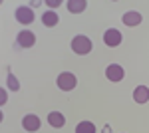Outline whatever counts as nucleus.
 Masks as SVG:
<instances>
[{
  "instance_id": "nucleus-15",
  "label": "nucleus",
  "mask_w": 149,
  "mask_h": 133,
  "mask_svg": "<svg viewBox=\"0 0 149 133\" xmlns=\"http://www.w3.org/2000/svg\"><path fill=\"white\" fill-rule=\"evenodd\" d=\"M44 2H46V6L50 8V10H56L58 6L64 4V0H44Z\"/></svg>"
},
{
  "instance_id": "nucleus-16",
  "label": "nucleus",
  "mask_w": 149,
  "mask_h": 133,
  "mask_svg": "<svg viewBox=\"0 0 149 133\" xmlns=\"http://www.w3.org/2000/svg\"><path fill=\"white\" fill-rule=\"evenodd\" d=\"M4 103H8V91L4 88H0V107H2Z\"/></svg>"
},
{
  "instance_id": "nucleus-4",
  "label": "nucleus",
  "mask_w": 149,
  "mask_h": 133,
  "mask_svg": "<svg viewBox=\"0 0 149 133\" xmlns=\"http://www.w3.org/2000/svg\"><path fill=\"white\" fill-rule=\"evenodd\" d=\"M121 42H123V36H121V32L117 28H107L103 32V44L107 48H117Z\"/></svg>"
},
{
  "instance_id": "nucleus-18",
  "label": "nucleus",
  "mask_w": 149,
  "mask_h": 133,
  "mask_svg": "<svg viewBox=\"0 0 149 133\" xmlns=\"http://www.w3.org/2000/svg\"><path fill=\"white\" fill-rule=\"evenodd\" d=\"M2 119H4V113H2V109H0V123H2Z\"/></svg>"
},
{
  "instance_id": "nucleus-12",
  "label": "nucleus",
  "mask_w": 149,
  "mask_h": 133,
  "mask_svg": "<svg viewBox=\"0 0 149 133\" xmlns=\"http://www.w3.org/2000/svg\"><path fill=\"white\" fill-rule=\"evenodd\" d=\"M48 123H50L52 127L60 129V127L66 125V117H64V113H60V111H50V113H48Z\"/></svg>"
},
{
  "instance_id": "nucleus-3",
  "label": "nucleus",
  "mask_w": 149,
  "mask_h": 133,
  "mask_svg": "<svg viewBox=\"0 0 149 133\" xmlns=\"http://www.w3.org/2000/svg\"><path fill=\"white\" fill-rule=\"evenodd\" d=\"M14 18H16V22H20L22 26H28V24L34 22V18H36L34 8L32 6H18L16 12H14Z\"/></svg>"
},
{
  "instance_id": "nucleus-19",
  "label": "nucleus",
  "mask_w": 149,
  "mask_h": 133,
  "mask_svg": "<svg viewBox=\"0 0 149 133\" xmlns=\"http://www.w3.org/2000/svg\"><path fill=\"white\" fill-rule=\"evenodd\" d=\"M2 2H4V0H0V4H2Z\"/></svg>"
},
{
  "instance_id": "nucleus-17",
  "label": "nucleus",
  "mask_w": 149,
  "mask_h": 133,
  "mask_svg": "<svg viewBox=\"0 0 149 133\" xmlns=\"http://www.w3.org/2000/svg\"><path fill=\"white\" fill-rule=\"evenodd\" d=\"M40 2H42V0H32V2H30V6L34 8V6H38V4H40Z\"/></svg>"
},
{
  "instance_id": "nucleus-9",
  "label": "nucleus",
  "mask_w": 149,
  "mask_h": 133,
  "mask_svg": "<svg viewBox=\"0 0 149 133\" xmlns=\"http://www.w3.org/2000/svg\"><path fill=\"white\" fill-rule=\"evenodd\" d=\"M66 8L70 10V14H81L88 8V0H68Z\"/></svg>"
},
{
  "instance_id": "nucleus-20",
  "label": "nucleus",
  "mask_w": 149,
  "mask_h": 133,
  "mask_svg": "<svg viewBox=\"0 0 149 133\" xmlns=\"http://www.w3.org/2000/svg\"><path fill=\"white\" fill-rule=\"evenodd\" d=\"M113 2H117V0H113Z\"/></svg>"
},
{
  "instance_id": "nucleus-5",
  "label": "nucleus",
  "mask_w": 149,
  "mask_h": 133,
  "mask_svg": "<svg viewBox=\"0 0 149 133\" xmlns=\"http://www.w3.org/2000/svg\"><path fill=\"white\" fill-rule=\"evenodd\" d=\"M105 78L109 79V81H113V84H117V81H121V79L125 78V70L119 64H109V66L105 68Z\"/></svg>"
},
{
  "instance_id": "nucleus-2",
  "label": "nucleus",
  "mask_w": 149,
  "mask_h": 133,
  "mask_svg": "<svg viewBox=\"0 0 149 133\" xmlns=\"http://www.w3.org/2000/svg\"><path fill=\"white\" fill-rule=\"evenodd\" d=\"M56 84L62 91H72V89H76V86H78V78H76L72 72H62V74L58 76Z\"/></svg>"
},
{
  "instance_id": "nucleus-10",
  "label": "nucleus",
  "mask_w": 149,
  "mask_h": 133,
  "mask_svg": "<svg viewBox=\"0 0 149 133\" xmlns=\"http://www.w3.org/2000/svg\"><path fill=\"white\" fill-rule=\"evenodd\" d=\"M58 22H60V16H58L56 10H50V8H48V10L42 14V24H44L46 28H54Z\"/></svg>"
},
{
  "instance_id": "nucleus-6",
  "label": "nucleus",
  "mask_w": 149,
  "mask_h": 133,
  "mask_svg": "<svg viewBox=\"0 0 149 133\" xmlns=\"http://www.w3.org/2000/svg\"><path fill=\"white\" fill-rule=\"evenodd\" d=\"M16 42L20 48H32L36 44V34L32 30H20L16 36Z\"/></svg>"
},
{
  "instance_id": "nucleus-8",
  "label": "nucleus",
  "mask_w": 149,
  "mask_h": 133,
  "mask_svg": "<svg viewBox=\"0 0 149 133\" xmlns=\"http://www.w3.org/2000/svg\"><path fill=\"white\" fill-rule=\"evenodd\" d=\"M121 22L125 24V26H129V28H135V26H139V24L143 22V16L135 10H129L121 16Z\"/></svg>"
},
{
  "instance_id": "nucleus-1",
  "label": "nucleus",
  "mask_w": 149,
  "mask_h": 133,
  "mask_svg": "<svg viewBox=\"0 0 149 133\" xmlns=\"http://www.w3.org/2000/svg\"><path fill=\"white\" fill-rule=\"evenodd\" d=\"M70 46H72V50H74V54L78 56H88L90 52H92V40L88 38V36H84V34H78V36H74L72 38V42H70Z\"/></svg>"
},
{
  "instance_id": "nucleus-7",
  "label": "nucleus",
  "mask_w": 149,
  "mask_h": 133,
  "mask_svg": "<svg viewBox=\"0 0 149 133\" xmlns=\"http://www.w3.org/2000/svg\"><path fill=\"white\" fill-rule=\"evenodd\" d=\"M22 127L26 131L34 133L42 127V121H40V117H38L36 113H28V115H24V119H22Z\"/></svg>"
},
{
  "instance_id": "nucleus-11",
  "label": "nucleus",
  "mask_w": 149,
  "mask_h": 133,
  "mask_svg": "<svg viewBox=\"0 0 149 133\" xmlns=\"http://www.w3.org/2000/svg\"><path fill=\"white\" fill-rule=\"evenodd\" d=\"M133 101L135 103H147L149 101V88L147 86H137L133 89Z\"/></svg>"
},
{
  "instance_id": "nucleus-14",
  "label": "nucleus",
  "mask_w": 149,
  "mask_h": 133,
  "mask_svg": "<svg viewBox=\"0 0 149 133\" xmlns=\"http://www.w3.org/2000/svg\"><path fill=\"white\" fill-rule=\"evenodd\" d=\"M6 86H8L10 91H18V89H20V81H18V78H16L12 72L6 74Z\"/></svg>"
},
{
  "instance_id": "nucleus-13",
  "label": "nucleus",
  "mask_w": 149,
  "mask_h": 133,
  "mask_svg": "<svg viewBox=\"0 0 149 133\" xmlns=\"http://www.w3.org/2000/svg\"><path fill=\"white\" fill-rule=\"evenodd\" d=\"M76 133H95V125L92 121H80L76 125Z\"/></svg>"
}]
</instances>
